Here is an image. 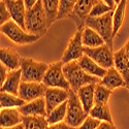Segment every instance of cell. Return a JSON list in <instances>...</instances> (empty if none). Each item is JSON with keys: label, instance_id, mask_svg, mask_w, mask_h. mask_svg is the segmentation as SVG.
Instances as JSON below:
<instances>
[{"label": "cell", "instance_id": "19", "mask_svg": "<svg viewBox=\"0 0 129 129\" xmlns=\"http://www.w3.org/2000/svg\"><path fill=\"white\" fill-rule=\"evenodd\" d=\"M99 84H101L102 86H104L106 88H109L112 91L117 88H120V87H126V83H125L123 77L115 67L107 69L105 76L100 80Z\"/></svg>", "mask_w": 129, "mask_h": 129}, {"label": "cell", "instance_id": "5", "mask_svg": "<svg viewBox=\"0 0 129 129\" xmlns=\"http://www.w3.org/2000/svg\"><path fill=\"white\" fill-rule=\"evenodd\" d=\"M0 30H1V33L4 34L9 40H12L13 42L20 46L32 45L40 38L37 35H33L27 32L13 20L8 21L7 23L2 25Z\"/></svg>", "mask_w": 129, "mask_h": 129}, {"label": "cell", "instance_id": "2", "mask_svg": "<svg viewBox=\"0 0 129 129\" xmlns=\"http://www.w3.org/2000/svg\"><path fill=\"white\" fill-rule=\"evenodd\" d=\"M63 72L70 85V90H72L74 93H78V91L83 86L89 84H98L100 82L99 78H96L86 73L79 65L78 61H72L64 64Z\"/></svg>", "mask_w": 129, "mask_h": 129}, {"label": "cell", "instance_id": "1", "mask_svg": "<svg viewBox=\"0 0 129 129\" xmlns=\"http://www.w3.org/2000/svg\"><path fill=\"white\" fill-rule=\"evenodd\" d=\"M25 24L26 31L33 35L41 37L47 33L49 29L48 20L41 0H39L33 7L27 9Z\"/></svg>", "mask_w": 129, "mask_h": 129}, {"label": "cell", "instance_id": "3", "mask_svg": "<svg viewBox=\"0 0 129 129\" xmlns=\"http://www.w3.org/2000/svg\"><path fill=\"white\" fill-rule=\"evenodd\" d=\"M113 17H114V10L97 18L88 17L85 23V26L90 27L93 30H95L104 39L105 44L110 46L112 49L114 48V38H115Z\"/></svg>", "mask_w": 129, "mask_h": 129}, {"label": "cell", "instance_id": "40", "mask_svg": "<svg viewBox=\"0 0 129 129\" xmlns=\"http://www.w3.org/2000/svg\"><path fill=\"white\" fill-rule=\"evenodd\" d=\"M123 48H124V50H125V54H126L127 58L129 59V39L127 40V42L125 44V46H124Z\"/></svg>", "mask_w": 129, "mask_h": 129}, {"label": "cell", "instance_id": "9", "mask_svg": "<svg viewBox=\"0 0 129 129\" xmlns=\"http://www.w3.org/2000/svg\"><path fill=\"white\" fill-rule=\"evenodd\" d=\"M82 33H83V29L82 30H77V32L74 33V35L70 38L68 46L66 50L64 51L63 56L61 61L66 64L72 61H78L81 57L84 56V45L82 41Z\"/></svg>", "mask_w": 129, "mask_h": 129}, {"label": "cell", "instance_id": "12", "mask_svg": "<svg viewBox=\"0 0 129 129\" xmlns=\"http://www.w3.org/2000/svg\"><path fill=\"white\" fill-rule=\"evenodd\" d=\"M69 91L60 88H47L45 94V100L47 106V114H51L57 106L68 100Z\"/></svg>", "mask_w": 129, "mask_h": 129}, {"label": "cell", "instance_id": "8", "mask_svg": "<svg viewBox=\"0 0 129 129\" xmlns=\"http://www.w3.org/2000/svg\"><path fill=\"white\" fill-rule=\"evenodd\" d=\"M84 53L106 70L114 67L115 53L113 52V49L106 44L97 48H84Z\"/></svg>", "mask_w": 129, "mask_h": 129}, {"label": "cell", "instance_id": "26", "mask_svg": "<svg viewBox=\"0 0 129 129\" xmlns=\"http://www.w3.org/2000/svg\"><path fill=\"white\" fill-rule=\"evenodd\" d=\"M89 115L95 119L99 120L100 122H113V117L111 113V109L109 104H103V105H94Z\"/></svg>", "mask_w": 129, "mask_h": 129}, {"label": "cell", "instance_id": "17", "mask_svg": "<svg viewBox=\"0 0 129 129\" xmlns=\"http://www.w3.org/2000/svg\"><path fill=\"white\" fill-rule=\"evenodd\" d=\"M114 67L120 72L126 83V88L129 89V59L126 56L124 48L114 54Z\"/></svg>", "mask_w": 129, "mask_h": 129}, {"label": "cell", "instance_id": "10", "mask_svg": "<svg viewBox=\"0 0 129 129\" xmlns=\"http://www.w3.org/2000/svg\"><path fill=\"white\" fill-rule=\"evenodd\" d=\"M100 0H78L69 18L77 25L78 30H82L85 27L86 20L88 19L91 9Z\"/></svg>", "mask_w": 129, "mask_h": 129}, {"label": "cell", "instance_id": "36", "mask_svg": "<svg viewBox=\"0 0 129 129\" xmlns=\"http://www.w3.org/2000/svg\"><path fill=\"white\" fill-rule=\"evenodd\" d=\"M97 129H117L116 126L114 125V123H110V122H101L99 124V126L97 127Z\"/></svg>", "mask_w": 129, "mask_h": 129}, {"label": "cell", "instance_id": "35", "mask_svg": "<svg viewBox=\"0 0 129 129\" xmlns=\"http://www.w3.org/2000/svg\"><path fill=\"white\" fill-rule=\"evenodd\" d=\"M7 70H8V69L3 65V64H1V65H0V83H1V85L5 82V80H6V78H7V74H8Z\"/></svg>", "mask_w": 129, "mask_h": 129}, {"label": "cell", "instance_id": "7", "mask_svg": "<svg viewBox=\"0 0 129 129\" xmlns=\"http://www.w3.org/2000/svg\"><path fill=\"white\" fill-rule=\"evenodd\" d=\"M63 65L64 63L62 61L49 64V68L42 81L47 88H60L68 91L70 90V85L63 72Z\"/></svg>", "mask_w": 129, "mask_h": 129}, {"label": "cell", "instance_id": "30", "mask_svg": "<svg viewBox=\"0 0 129 129\" xmlns=\"http://www.w3.org/2000/svg\"><path fill=\"white\" fill-rule=\"evenodd\" d=\"M78 0H60V8H59V15L58 20L69 18L72 10L77 4Z\"/></svg>", "mask_w": 129, "mask_h": 129}, {"label": "cell", "instance_id": "18", "mask_svg": "<svg viewBox=\"0 0 129 129\" xmlns=\"http://www.w3.org/2000/svg\"><path fill=\"white\" fill-rule=\"evenodd\" d=\"M95 87L96 84H89L83 86L78 91V96L86 113H90L95 105Z\"/></svg>", "mask_w": 129, "mask_h": 129}, {"label": "cell", "instance_id": "6", "mask_svg": "<svg viewBox=\"0 0 129 129\" xmlns=\"http://www.w3.org/2000/svg\"><path fill=\"white\" fill-rule=\"evenodd\" d=\"M88 116L89 114L85 112L78 94L74 93L72 90H69V97L67 100V114L64 122L71 127L78 128L84 123Z\"/></svg>", "mask_w": 129, "mask_h": 129}, {"label": "cell", "instance_id": "20", "mask_svg": "<svg viewBox=\"0 0 129 129\" xmlns=\"http://www.w3.org/2000/svg\"><path fill=\"white\" fill-rule=\"evenodd\" d=\"M23 123V116L18 109H1L0 125L1 128H8Z\"/></svg>", "mask_w": 129, "mask_h": 129}, {"label": "cell", "instance_id": "16", "mask_svg": "<svg viewBox=\"0 0 129 129\" xmlns=\"http://www.w3.org/2000/svg\"><path fill=\"white\" fill-rule=\"evenodd\" d=\"M21 59L22 57L15 50L9 48L0 49V61L9 71L21 68Z\"/></svg>", "mask_w": 129, "mask_h": 129}, {"label": "cell", "instance_id": "29", "mask_svg": "<svg viewBox=\"0 0 129 129\" xmlns=\"http://www.w3.org/2000/svg\"><path fill=\"white\" fill-rule=\"evenodd\" d=\"M112 95V90L104 87L101 84H96L95 87V105L107 104Z\"/></svg>", "mask_w": 129, "mask_h": 129}, {"label": "cell", "instance_id": "24", "mask_svg": "<svg viewBox=\"0 0 129 129\" xmlns=\"http://www.w3.org/2000/svg\"><path fill=\"white\" fill-rule=\"evenodd\" d=\"M126 5L127 0H121L120 3L117 5L114 10V17H113V24H114V37L118 34L120 31L124 20H125V12H126Z\"/></svg>", "mask_w": 129, "mask_h": 129}, {"label": "cell", "instance_id": "38", "mask_svg": "<svg viewBox=\"0 0 129 129\" xmlns=\"http://www.w3.org/2000/svg\"><path fill=\"white\" fill-rule=\"evenodd\" d=\"M102 1H104L107 5H109L110 7H112L114 10H115V8L117 7V4L115 3V1H114V0H102Z\"/></svg>", "mask_w": 129, "mask_h": 129}, {"label": "cell", "instance_id": "37", "mask_svg": "<svg viewBox=\"0 0 129 129\" xmlns=\"http://www.w3.org/2000/svg\"><path fill=\"white\" fill-rule=\"evenodd\" d=\"M38 1H39V0H24V2H25V5H26V8H27V9L33 7Z\"/></svg>", "mask_w": 129, "mask_h": 129}, {"label": "cell", "instance_id": "15", "mask_svg": "<svg viewBox=\"0 0 129 129\" xmlns=\"http://www.w3.org/2000/svg\"><path fill=\"white\" fill-rule=\"evenodd\" d=\"M22 83V70L17 69L9 71L5 82L1 85V92L9 93L16 96H19V89Z\"/></svg>", "mask_w": 129, "mask_h": 129}, {"label": "cell", "instance_id": "11", "mask_svg": "<svg viewBox=\"0 0 129 129\" xmlns=\"http://www.w3.org/2000/svg\"><path fill=\"white\" fill-rule=\"evenodd\" d=\"M46 91L47 87L44 83L22 82L19 89V97L26 102H30L35 99L45 97Z\"/></svg>", "mask_w": 129, "mask_h": 129}, {"label": "cell", "instance_id": "14", "mask_svg": "<svg viewBox=\"0 0 129 129\" xmlns=\"http://www.w3.org/2000/svg\"><path fill=\"white\" fill-rule=\"evenodd\" d=\"M19 112L21 115L27 117V116H34V117H47V106L45 97H41L35 99L33 101L26 102L24 105L19 107Z\"/></svg>", "mask_w": 129, "mask_h": 129}, {"label": "cell", "instance_id": "25", "mask_svg": "<svg viewBox=\"0 0 129 129\" xmlns=\"http://www.w3.org/2000/svg\"><path fill=\"white\" fill-rule=\"evenodd\" d=\"M26 103L25 100L20 98L19 96L1 92L0 93V105L1 109H16V107H21Z\"/></svg>", "mask_w": 129, "mask_h": 129}, {"label": "cell", "instance_id": "13", "mask_svg": "<svg viewBox=\"0 0 129 129\" xmlns=\"http://www.w3.org/2000/svg\"><path fill=\"white\" fill-rule=\"evenodd\" d=\"M7 9L9 10V14L12 16V20L20 25L23 29L26 30V12L27 8L25 5L24 0H3Z\"/></svg>", "mask_w": 129, "mask_h": 129}, {"label": "cell", "instance_id": "34", "mask_svg": "<svg viewBox=\"0 0 129 129\" xmlns=\"http://www.w3.org/2000/svg\"><path fill=\"white\" fill-rule=\"evenodd\" d=\"M48 129H77V128L69 126L65 122H61V123H58V124H55V125H50L48 127Z\"/></svg>", "mask_w": 129, "mask_h": 129}, {"label": "cell", "instance_id": "23", "mask_svg": "<svg viewBox=\"0 0 129 129\" xmlns=\"http://www.w3.org/2000/svg\"><path fill=\"white\" fill-rule=\"evenodd\" d=\"M44 8L46 12L47 20H48V27L50 28L52 24L58 20L59 8H60V0H41Z\"/></svg>", "mask_w": 129, "mask_h": 129}, {"label": "cell", "instance_id": "27", "mask_svg": "<svg viewBox=\"0 0 129 129\" xmlns=\"http://www.w3.org/2000/svg\"><path fill=\"white\" fill-rule=\"evenodd\" d=\"M67 114V101L63 102L59 106H57L55 110H53L51 114L47 116V120L49 125H55L61 122L65 121Z\"/></svg>", "mask_w": 129, "mask_h": 129}, {"label": "cell", "instance_id": "32", "mask_svg": "<svg viewBox=\"0 0 129 129\" xmlns=\"http://www.w3.org/2000/svg\"><path fill=\"white\" fill-rule=\"evenodd\" d=\"M100 123L101 122L99 120L95 119V118H93L89 115L87 117V119L84 121V123L80 127H78L77 129H97V127L99 126Z\"/></svg>", "mask_w": 129, "mask_h": 129}, {"label": "cell", "instance_id": "28", "mask_svg": "<svg viewBox=\"0 0 129 129\" xmlns=\"http://www.w3.org/2000/svg\"><path fill=\"white\" fill-rule=\"evenodd\" d=\"M23 124L25 129H48L50 126L47 117H34V116H23Z\"/></svg>", "mask_w": 129, "mask_h": 129}, {"label": "cell", "instance_id": "41", "mask_svg": "<svg viewBox=\"0 0 129 129\" xmlns=\"http://www.w3.org/2000/svg\"><path fill=\"white\" fill-rule=\"evenodd\" d=\"M114 1H115V3L118 5V4H119L120 3V1H121V0H114Z\"/></svg>", "mask_w": 129, "mask_h": 129}, {"label": "cell", "instance_id": "39", "mask_svg": "<svg viewBox=\"0 0 129 129\" xmlns=\"http://www.w3.org/2000/svg\"><path fill=\"white\" fill-rule=\"evenodd\" d=\"M1 129H25V126L23 123H21L19 125H16V126H13V127H8V128H1Z\"/></svg>", "mask_w": 129, "mask_h": 129}, {"label": "cell", "instance_id": "31", "mask_svg": "<svg viewBox=\"0 0 129 129\" xmlns=\"http://www.w3.org/2000/svg\"><path fill=\"white\" fill-rule=\"evenodd\" d=\"M113 8L110 7L109 5H107L104 1H102V0H100L99 2H97L94 7L91 9V12L89 14V17L90 18H97V17H101L107 13H110V12H113Z\"/></svg>", "mask_w": 129, "mask_h": 129}, {"label": "cell", "instance_id": "21", "mask_svg": "<svg viewBox=\"0 0 129 129\" xmlns=\"http://www.w3.org/2000/svg\"><path fill=\"white\" fill-rule=\"evenodd\" d=\"M78 63L86 73H88L93 77H96V78H99V79H102L107 71L106 69L99 66L98 64L95 61H93L89 56L85 55V54L83 57H81L78 60Z\"/></svg>", "mask_w": 129, "mask_h": 129}, {"label": "cell", "instance_id": "4", "mask_svg": "<svg viewBox=\"0 0 129 129\" xmlns=\"http://www.w3.org/2000/svg\"><path fill=\"white\" fill-rule=\"evenodd\" d=\"M49 64L45 62L35 61L32 58L22 57L21 59V70H22V82L42 83Z\"/></svg>", "mask_w": 129, "mask_h": 129}, {"label": "cell", "instance_id": "42", "mask_svg": "<svg viewBox=\"0 0 129 129\" xmlns=\"http://www.w3.org/2000/svg\"><path fill=\"white\" fill-rule=\"evenodd\" d=\"M128 91H129V89H128Z\"/></svg>", "mask_w": 129, "mask_h": 129}, {"label": "cell", "instance_id": "22", "mask_svg": "<svg viewBox=\"0 0 129 129\" xmlns=\"http://www.w3.org/2000/svg\"><path fill=\"white\" fill-rule=\"evenodd\" d=\"M82 41L85 48H97L105 44L104 39L90 27L85 26L83 28Z\"/></svg>", "mask_w": 129, "mask_h": 129}, {"label": "cell", "instance_id": "33", "mask_svg": "<svg viewBox=\"0 0 129 129\" xmlns=\"http://www.w3.org/2000/svg\"><path fill=\"white\" fill-rule=\"evenodd\" d=\"M10 20H12V16L9 14V10L7 9L4 1L1 0L0 1V24L2 26Z\"/></svg>", "mask_w": 129, "mask_h": 129}]
</instances>
